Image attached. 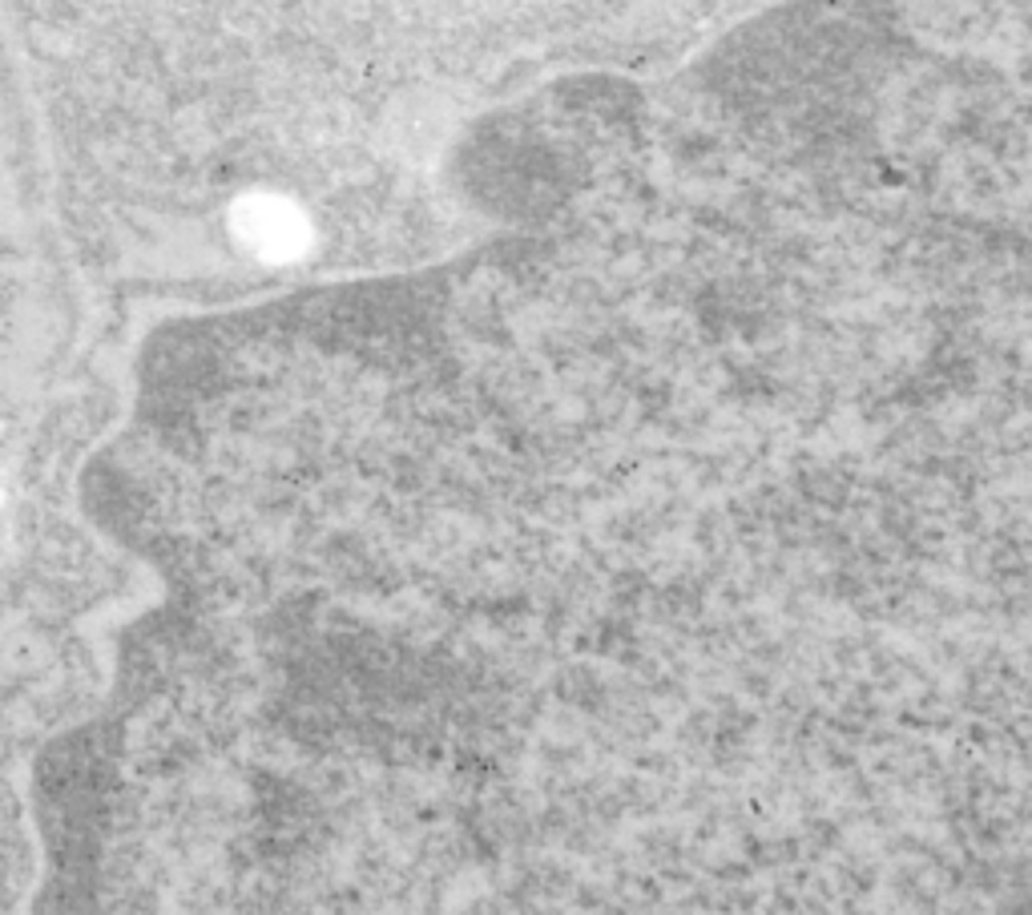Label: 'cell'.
<instances>
[{
	"label": "cell",
	"instance_id": "1",
	"mask_svg": "<svg viewBox=\"0 0 1032 915\" xmlns=\"http://www.w3.org/2000/svg\"><path fill=\"white\" fill-rule=\"evenodd\" d=\"M4 505H9V488L0 485V513H4Z\"/></svg>",
	"mask_w": 1032,
	"mask_h": 915
}]
</instances>
